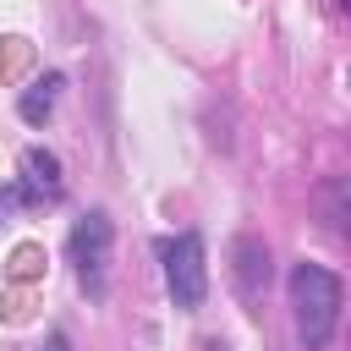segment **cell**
Masks as SVG:
<instances>
[{"instance_id":"obj_1","label":"cell","mask_w":351,"mask_h":351,"mask_svg":"<svg viewBox=\"0 0 351 351\" xmlns=\"http://www.w3.org/2000/svg\"><path fill=\"white\" fill-rule=\"evenodd\" d=\"M291 307H296V340H302V351L329 346V335L340 324V280L324 263H296L291 269Z\"/></svg>"},{"instance_id":"obj_2","label":"cell","mask_w":351,"mask_h":351,"mask_svg":"<svg viewBox=\"0 0 351 351\" xmlns=\"http://www.w3.org/2000/svg\"><path fill=\"white\" fill-rule=\"evenodd\" d=\"M159 263H165V285L176 296V307H203L208 296V263H203V236L181 230L159 241Z\"/></svg>"},{"instance_id":"obj_3","label":"cell","mask_w":351,"mask_h":351,"mask_svg":"<svg viewBox=\"0 0 351 351\" xmlns=\"http://www.w3.org/2000/svg\"><path fill=\"white\" fill-rule=\"evenodd\" d=\"M110 219L104 214H82L77 225H71V241H66V252H71V269H77V280H82V291L99 302L104 296V269H110Z\"/></svg>"},{"instance_id":"obj_4","label":"cell","mask_w":351,"mask_h":351,"mask_svg":"<svg viewBox=\"0 0 351 351\" xmlns=\"http://www.w3.org/2000/svg\"><path fill=\"white\" fill-rule=\"evenodd\" d=\"M16 192H22V203H55V197L66 192L60 159H55L49 148H27V154H22V181H16Z\"/></svg>"},{"instance_id":"obj_5","label":"cell","mask_w":351,"mask_h":351,"mask_svg":"<svg viewBox=\"0 0 351 351\" xmlns=\"http://www.w3.org/2000/svg\"><path fill=\"white\" fill-rule=\"evenodd\" d=\"M60 88H66V77H60V71H44V77L22 93V104H16V110H22V121H27V126H38V121L55 110V93H60Z\"/></svg>"},{"instance_id":"obj_6","label":"cell","mask_w":351,"mask_h":351,"mask_svg":"<svg viewBox=\"0 0 351 351\" xmlns=\"http://www.w3.org/2000/svg\"><path fill=\"white\" fill-rule=\"evenodd\" d=\"M241 274H247V291H258V274L269 280V252H258V241H241Z\"/></svg>"},{"instance_id":"obj_7","label":"cell","mask_w":351,"mask_h":351,"mask_svg":"<svg viewBox=\"0 0 351 351\" xmlns=\"http://www.w3.org/2000/svg\"><path fill=\"white\" fill-rule=\"evenodd\" d=\"M16 203H22V192H16V181H11V186H0V214H5V208H16Z\"/></svg>"},{"instance_id":"obj_8","label":"cell","mask_w":351,"mask_h":351,"mask_svg":"<svg viewBox=\"0 0 351 351\" xmlns=\"http://www.w3.org/2000/svg\"><path fill=\"white\" fill-rule=\"evenodd\" d=\"M33 351H71V340H66V335H49V340H38Z\"/></svg>"},{"instance_id":"obj_9","label":"cell","mask_w":351,"mask_h":351,"mask_svg":"<svg viewBox=\"0 0 351 351\" xmlns=\"http://www.w3.org/2000/svg\"><path fill=\"white\" fill-rule=\"evenodd\" d=\"M203 351H225V346H219V340H203Z\"/></svg>"}]
</instances>
